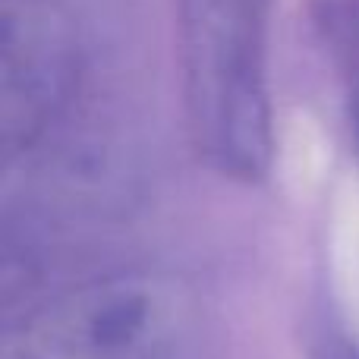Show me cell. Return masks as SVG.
Returning a JSON list of instances; mask_svg holds the SVG:
<instances>
[{"mask_svg":"<svg viewBox=\"0 0 359 359\" xmlns=\"http://www.w3.org/2000/svg\"><path fill=\"white\" fill-rule=\"evenodd\" d=\"M274 0H177L186 117L217 174L255 183L274 155L268 25Z\"/></svg>","mask_w":359,"mask_h":359,"instance_id":"6da1fadb","label":"cell"},{"mask_svg":"<svg viewBox=\"0 0 359 359\" xmlns=\"http://www.w3.org/2000/svg\"><path fill=\"white\" fill-rule=\"evenodd\" d=\"M168 341L161 299L149 284L88 287L44 312L10 359H145Z\"/></svg>","mask_w":359,"mask_h":359,"instance_id":"7a4b0ae2","label":"cell"},{"mask_svg":"<svg viewBox=\"0 0 359 359\" xmlns=\"http://www.w3.org/2000/svg\"><path fill=\"white\" fill-rule=\"evenodd\" d=\"M316 29L344 88L359 142V0H316Z\"/></svg>","mask_w":359,"mask_h":359,"instance_id":"3957f363","label":"cell"},{"mask_svg":"<svg viewBox=\"0 0 359 359\" xmlns=\"http://www.w3.org/2000/svg\"><path fill=\"white\" fill-rule=\"evenodd\" d=\"M341 359H359V353H353V350H344V356Z\"/></svg>","mask_w":359,"mask_h":359,"instance_id":"277c9868","label":"cell"}]
</instances>
